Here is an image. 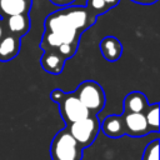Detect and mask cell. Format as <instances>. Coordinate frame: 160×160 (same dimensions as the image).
<instances>
[{
  "instance_id": "obj_1",
  "label": "cell",
  "mask_w": 160,
  "mask_h": 160,
  "mask_svg": "<svg viewBox=\"0 0 160 160\" xmlns=\"http://www.w3.org/2000/svg\"><path fill=\"white\" fill-rule=\"evenodd\" d=\"M44 28L45 30L39 45L40 49L55 50L66 60L75 55L82 32L75 29L60 12V10H56L46 16Z\"/></svg>"
},
{
  "instance_id": "obj_2",
  "label": "cell",
  "mask_w": 160,
  "mask_h": 160,
  "mask_svg": "<svg viewBox=\"0 0 160 160\" xmlns=\"http://www.w3.org/2000/svg\"><path fill=\"white\" fill-rule=\"evenodd\" d=\"M50 98L54 102L58 104L59 112L66 125L90 115V112L74 92H64L60 89H54L50 94Z\"/></svg>"
},
{
  "instance_id": "obj_3",
  "label": "cell",
  "mask_w": 160,
  "mask_h": 160,
  "mask_svg": "<svg viewBox=\"0 0 160 160\" xmlns=\"http://www.w3.org/2000/svg\"><path fill=\"white\" fill-rule=\"evenodd\" d=\"M82 148L65 128L56 132L50 145L51 160H81Z\"/></svg>"
},
{
  "instance_id": "obj_4",
  "label": "cell",
  "mask_w": 160,
  "mask_h": 160,
  "mask_svg": "<svg viewBox=\"0 0 160 160\" xmlns=\"http://www.w3.org/2000/svg\"><path fill=\"white\" fill-rule=\"evenodd\" d=\"M74 94L92 115H98L105 106L106 98L104 89L99 82L94 80H85L80 82Z\"/></svg>"
},
{
  "instance_id": "obj_5",
  "label": "cell",
  "mask_w": 160,
  "mask_h": 160,
  "mask_svg": "<svg viewBox=\"0 0 160 160\" xmlns=\"http://www.w3.org/2000/svg\"><path fill=\"white\" fill-rule=\"evenodd\" d=\"M66 129L69 130L71 136L78 141V144L82 149H85L95 141L100 131V121L96 115L90 114L81 120L66 125Z\"/></svg>"
},
{
  "instance_id": "obj_6",
  "label": "cell",
  "mask_w": 160,
  "mask_h": 160,
  "mask_svg": "<svg viewBox=\"0 0 160 160\" xmlns=\"http://www.w3.org/2000/svg\"><path fill=\"white\" fill-rule=\"evenodd\" d=\"M122 120L125 135L131 138H140L151 132L142 112H122Z\"/></svg>"
},
{
  "instance_id": "obj_7",
  "label": "cell",
  "mask_w": 160,
  "mask_h": 160,
  "mask_svg": "<svg viewBox=\"0 0 160 160\" xmlns=\"http://www.w3.org/2000/svg\"><path fill=\"white\" fill-rule=\"evenodd\" d=\"M5 30L8 34H11L16 38H22L25 36L30 28H31V21L29 14H18V15H11L2 18Z\"/></svg>"
},
{
  "instance_id": "obj_8",
  "label": "cell",
  "mask_w": 160,
  "mask_h": 160,
  "mask_svg": "<svg viewBox=\"0 0 160 160\" xmlns=\"http://www.w3.org/2000/svg\"><path fill=\"white\" fill-rule=\"evenodd\" d=\"M65 62H66V59L55 50H44L40 59V64L42 69L46 72L52 75L61 74L64 71Z\"/></svg>"
},
{
  "instance_id": "obj_9",
  "label": "cell",
  "mask_w": 160,
  "mask_h": 160,
  "mask_svg": "<svg viewBox=\"0 0 160 160\" xmlns=\"http://www.w3.org/2000/svg\"><path fill=\"white\" fill-rule=\"evenodd\" d=\"M21 49V39L11 34H5L0 39V61L8 62L18 56Z\"/></svg>"
},
{
  "instance_id": "obj_10",
  "label": "cell",
  "mask_w": 160,
  "mask_h": 160,
  "mask_svg": "<svg viewBox=\"0 0 160 160\" xmlns=\"http://www.w3.org/2000/svg\"><path fill=\"white\" fill-rule=\"evenodd\" d=\"M99 48L102 58L109 62L118 61L122 55V45L115 36H105L100 41Z\"/></svg>"
},
{
  "instance_id": "obj_11",
  "label": "cell",
  "mask_w": 160,
  "mask_h": 160,
  "mask_svg": "<svg viewBox=\"0 0 160 160\" xmlns=\"http://www.w3.org/2000/svg\"><path fill=\"white\" fill-rule=\"evenodd\" d=\"M32 0H0V16L6 18L18 14H29Z\"/></svg>"
},
{
  "instance_id": "obj_12",
  "label": "cell",
  "mask_w": 160,
  "mask_h": 160,
  "mask_svg": "<svg viewBox=\"0 0 160 160\" xmlns=\"http://www.w3.org/2000/svg\"><path fill=\"white\" fill-rule=\"evenodd\" d=\"M100 129L109 138H112V139L121 138L122 135H125L122 115H109V116H106L102 120V122L100 124Z\"/></svg>"
},
{
  "instance_id": "obj_13",
  "label": "cell",
  "mask_w": 160,
  "mask_h": 160,
  "mask_svg": "<svg viewBox=\"0 0 160 160\" xmlns=\"http://www.w3.org/2000/svg\"><path fill=\"white\" fill-rule=\"evenodd\" d=\"M148 105V99L142 92L131 91L124 99V112H144Z\"/></svg>"
},
{
  "instance_id": "obj_14",
  "label": "cell",
  "mask_w": 160,
  "mask_h": 160,
  "mask_svg": "<svg viewBox=\"0 0 160 160\" xmlns=\"http://www.w3.org/2000/svg\"><path fill=\"white\" fill-rule=\"evenodd\" d=\"M142 114L145 116V120L148 122L150 131L158 132L159 131V104L158 102L149 104Z\"/></svg>"
},
{
  "instance_id": "obj_15",
  "label": "cell",
  "mask_w": 160,
  "mask_h": 160,
  "mask_svg": "<svg viewBox=\"0 0 160 160\" xmlns=\"http://www.w3.org/2000/svg\"><path fill=\"white\" fill-rule=\"evenodd\" d=\"M141 160H159V139H155L146 145Z\"/></svg>"
},
{
  "instance_id": "obj_16",
  "label": "cell",
  "mask_w": 160,
  "mask_h": 160,
  "mask_svg": "<svg viewBox=\"0 0 160 160\" xmlns=\"http://www.w3.org/2000/svg\"><path fill=\"white\" fill-rule=\"evenodd\" d=\"M95 16H100L105 12H108L110 9L106 6V4L102 0H86L85 5Z\"/></svg>"
},
{
  "instance_id": "obj_17",
  "label": "cell",
  "mask_w": 160,
  "mask_h": 160,
  "mask_svg": "<svg viewBox=\"0 0 160 160\" xmlns=\"http://www.w3.org/2000/svg\"><path fill=\"white\" fill-rule=\"evenodd\" d=\"M74 1H75V0H50V2H52V4L56 5V6H61V8L69 6V5H71Z\"/></svg>"
},
{
  "instance_id": "obj_18",
  "label": "cell",
  "mask_w": 160,
  "mask_h": 160,
  "mask_svg": "<svg viewBox=\"0 0 160 160\" xmlns=\"http://www.w3.org/2000/svg\"><path fill=\"white\" fill-rule=\"evenodd\" d=\"M105 4H106V6L109 8V9H112V8H115L119 2H120V0H102Z\"/></svg>"
},
{
  "instance_id": "obj_19",
  "label": "cell",
  "mask_w": 160,
  "mask_h": 160,
  "mask_svg": "<svg viewBox=\"0 0 160 160\" xmlns=\"http://www.w3.org/2000/svg\"><path fill=\"white\" fill-rule=\"evenodd\" d=\"M131 1L132 2H136V4H141V5H152L158 0H131Z\"/></svg>"
},
{
  "instance_id": "obj_20",
  "label": "cell",
  "mask_w": 160,
  "mask_h": 160,
  "mask_svg": "<svg viewBox=\"0 0 160 160\" xmlns=\"http://www.w3.org/2000/svg\"><path fill=\"white\" fill-rule=\"evenodd\" d=\"M6 34V30H5V25H4V20L0 16V39Z\"/></svg>"
}]
</instances>
